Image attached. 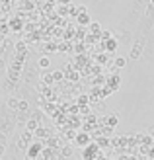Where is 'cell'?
Segmentation results:
<instances>
[{"label":"cell","instance_id":"cell-2","mask_svg":"<svg viewBox=\"0 0 154 160\" xmlns=\"http://www.w3.org/2000/svg\"><path fill=\"white\" fill-rule=\"evenodd\" d=\"M90 141H92V137H90L88 133H78L76 145H78V147H86V145H90Z\"/></svg>","mask_w":154,"mask_h":160},{"label":"cell","instance_id":"cell-7","mask_svg":"<svg viewBox=\"0 0 154 160\" xmlns=\"http://www.w3.org/2000/svg\"><path fill=\"white\" fill-rule=\"evenodd\" d=\"M113 65H115V68H123V67H127V59L125 57H115Z\"/></svg>","mask_w":154,"mask_h":160},{"label":"cell","instance_id":"cell-13","mask_svg":"<svg viewBox=\"0 0 154 160\" xmlns=\"http://www.w3.org/2000/svg\"><path fill=\"white\" fill-rule=\"evenodd\" d=\"M12 29H14V31H20V29H22V22L12 20Z\"/></svg>","mask_w":154,"mask_h":160},{"label":"cell","instance_id":"cell-12","mask_svg":"<svg viewBox=\"0 0 154 160\" xmlns=\"http://www.w3.org/2000/svg\"><path fill=\"white\" fill-rule=\"evenodd\" d=\"M62 70H55V72H53V78H55V82H59V80H62Z\"/></svg>","mask_w":154,"mask_h":160},{"label":"cell","instance_id":"cell-6","mask_svg":"<svg viewBox=\"0 0 154 160\" xmlns=\"http://www.w3.org/2000/svg\"><path fill=\"white\" fill-rule=\"evenodd\" d=\"M105 121H107V125H109V127H115V125L119 123V117H117L115 113H111V115L105 117Z\"/></svg>","mask_w":154,"mask_h":160},{"label":"cell","instance_id":"cell-18","mask_svg":"<svg viewBox=\"0 0 154 160\" xmlns=\"http://www.w3.org/2000/svg\"><path fill=\"white\" fill-rule=\"evenodd\" d=\"M148 135H150V137L154 139V125H150V127H148Z\"/></svg>","mask_w":154,"mask_h":160},{"label":"cell","instance_id":"cell-11","mask_svg":"<svg viewBox=\"0 0 154 160\" xmlns=\"http://www.w3.org/2000/svg\"><path fill=\"white\" fill-rule=\"evenodd\" d=\"M78 111L82 115H88V113H90V106H78Z\"/></svg>","mask_w":154,"mask_h":160},{"label":"cell","instance_id":"cell-10","mask_svg":"<svg viewBox=\"0 0 154 160\" xmlns=\"http://www.w3.org/2000/svg\"><path fill=\"white\" fill-rule=\"evenodd\" d=\"M29 109V103L26 102V100H20V108H18V111H27Z\"/></svg>","mask_w":154,"mask_h":160},{"label":"cell","instance_id":"cell-16","mask_svg":"<svg viewBox=\"0 0 154 160\" xmlns=\"http://www.w3.org/2000/svg\"><path fill=\"white\" fill-rule=\"evenodd\" d=\"M105 45H107V49H109V51H115V47H117V43H115V41H107Z\"/></svg>","mask_w":154,"mask_h":160},{"label":"cell","instance_id":"cell-20","mask_svg":"<svg viewBox=\"0 0 154 160\" xmlns=\"http://www.w3.org/2000/svg\"><path fill=\"white\" fill-rule=\"evenodd\" d=\"M76 10H78L80 14H86V6H78V8H76Z\"/></svg>","mask_w":154,"mask_h":160},{"label":"cell","instance_id":"cell-1","mask_svg":"<svg viewBox=\"0 0 154 160\" xmlns=\"http://www.w3.org/2000/svg\"><path fill=\"white\" fill-rule=\"evenodd\" d=\"M142 49H144V41H137L133 45V51H131V59H139L142 55Z\"/></svg>","mask_w":154,"mask_h":160},{"label":"cell","instance_id":"cell-15","mask_svg":"<svg viewBox=\"0 0 154 160\" xmlns=\"http://www.w3.org/2000/svg\"><path fill=\"white\" fill-rule=\"evenodd\" d=\"M16 51H20V53H26V43L20 41L18 45H16Z\"/></svg>","mask_w":154,"mask_h":160},{"label":"cell","instance_id":"cell-5","mask_svg":"<svg viewBox=\"0 0 154 160\" xmlns=\"http://www.w3.org/2000/svg\"><path fill=\"white\" fill-rule=\"evenodd\" d=\"M37 67L41 68V70H45V68H49L51 67V61H49V57H41L37 61Z\"/></svg>","mask_w":154,"mask_h":160},{"label":"cell","instance_id":"cell-8","mask_svg":"<svg viewBox=\"0 0 154 160\" xmlns=\"http://www.w3.org/2000/svg\"><path fill=\"white\" fill-rule=\"evenodd\" d=\"M8 108H10V109H18L20 108V100L18 98H8Z\"/></svg>","mask_w":154,"mask_h":160},{"label":"cell","instance_id":"cell-3","mask_svg":"<svg viewBox=\"0 0 154 160\" xmlns=\"http://www.w3.org/2000/svg\"><path fill=\"white\" fill-rule=\"evenodd\" d=\"M78 26H88V28H90L92 26L90 16H88V14H78Z\"/></svg>","mask_w":154,"mask_h":160},{"label":"cell","instance_id":"cell-17","mask_svg":"<svg viewBox=\"0 0 154 160\" xmlns=\"http://www.w3.org/2000/svg\"><path fill=\"white\" fill-rule=\"evenodd\" d=\"M113 33H111V31H103V33H102V39H109Z\"/></svg>","mask_w":154,"mask_h":160},{"label":"cell","instance_id":"cell-22","mask_svg":"<svg viewBox=\"0 0 154 160\" xmlns=\"http://www.w3.org/2000/svg\"><path fill=\"white\" fill-rule=\"evenodd\" d=\"M150 156H154V147H152V148H150Z\"/></svg>","mask_w":154,"mask_h":160},{"label":"cell","instance_id":"cell-9","mask_svg":"<svg viewBox=\"0 0 154 160\" xmlns=\"http://www.w3.org/2000/svg\"><path fill=\"white\" fill-rule=\"evenodd\" d=\"M88 29H90V31H94V33H100V29H102V26H100L98 22H92V26L88 28Z\"/></svg>","mask_w":154,"mask_h":160},{"label":"cell","instance_id":"cell-4","mask_svg":"<svg viewBox=\"0 0 154 160\" xmlns=\"http://www.w3.org/2000/svg\"><path fill=\"white\" fill-rule=\"evenodd\" d=\"M41 82H43V84H47V86H51V84L55 82L53 72H43V74H41Z\"/></svg>","mask_w":154,"mask_h":160},{"label":"cell","instance_id":"cell-23","mask_svg":"<svg viewBox=\"0 0 154 160\" xmlns=\"http://www.w3.org/2000/svg\"><path fill=\"white\" fill-rule=\"evenodd\" d=\"M150 6H154V0H150Z\"/></svg>","mask_w":154,"mask_h":160},{"label":"cell","instance_id":"cell-19","mask_svg":"<svg viewBox=\"0 0 154 160\" xmlns=\"http://www.w3.org/2000/svg\"><path fill=\"white\" fill-rule=\"evenodd\" d=\"M88 121H90V123H96V121H98V117H96V115H90V117H88Z\"/></svg>","mask_w":154,"mask_h":160},{"label":"cell","instance_id":"cell-14","mask_svg":"<svg viewBox=\"0 0 154 160\" xmlns=\"http://www.w3.org/2000/svg\"><path fill=\"white\" fill-rule=\"evenodd\" d=\"M78 102L82 103V106H88V102H90V98H88L86 94H82V96H80V98H78Z\"/></svg>","mask_w":154,"mask_h":160},{"label":"cell","instance_id":"cell-21","mask_svg":"<svg viewBox=\"0 0 154 160\" xmlns=\"http://www.w3.org/2000/svg\"><path fill=\"white\" fill-rule=\"evenodd\" d=\"M61 2H62V4H70V0H61Z\"/></svg>","mask_w":154,"mask_h":160}]
</instances>
